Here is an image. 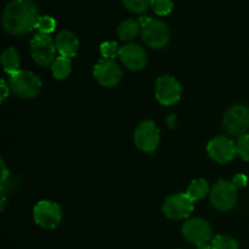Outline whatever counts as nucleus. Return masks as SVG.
Masks as SVG:
<instances>
[{"label": "nucleus", "instance_id": "obj_1", "mask_svg": "<svg viewBox=\"0 0 249 249\" xmlns=\"http://www.w3.org/2000/svg\"><path fill=\"white\" fill-rule=\"evenodd\" d=\"M38 6L32 0H11L2 14V27L12 36H22L36 28L39 18Z\"/></svg>", "mask_w": 249, "mask_h": 249}, {"label": "nucleus", "instance_id": "obj_2", "mask_svg": "<svg viewBox=\"0 0 249 249\" xmlns=\"http://www.w3.org/2000/svg\"><path fill=\"white\" fill-rule=\"evenodd\" d=\"M142 39L152 49H162L169 43L170 32L163 21L150 16H142L139 19Z\"/></svg>", "mask_w": 249, "mask_h": 249}, {"label": "nucleus", "instance_id": "obj_3", "mask_svg": "<svg viewBox=\"0 0 249 249\" xmlns=\"http://www.w3.org/2000/svg\"><path fill=\"white\" fill-rule=\"evenodd\" d=\"M10 88L16 96L32 99L40 92L41 80L34 73L18 71L10 75Z\"/></svg>", "mask_w": 249, "mask_h": 249}, {"label": "nucleus", "instance_id": "obj_4", "mask_svg": "<svg viewBox=\"0 0 249 249\" xmlns=\"http://www.w3.org/2000/svg\"><path fill=\"white\" fill-rule=\"evenodd\" d=\"M237 187L232 181L219 180L211 191V202L221 212L231 211L237 203Z\"/></svg>", "mask_w": 249, "mask_h": 249}, {"label": "nucleus", "instance_id": "obj_5", "mask_svg": "<svg viewBox=\"0 0 249 249\" xmlns=\"http://www.w3.org/2000/svg\"><path fill=\"white\" fill-rule=\"evenodd\" d=\"M33 218L36 225L43 229L53 230L62 220V211L57 203L51 201H40L33 209Z\"/></svg>", "mask_w": 249, "mask_h": 249}, {"label": "nucleus", "instance_id": "obj_6", "mask_svg": "<svg viewBox=\"0 0 249 249\" xmlns=\"http://www.w3.org/2000/svg\"><path fill=\"white\" fill-rule=\"evenodd\" d=\"M31 53L38 65L46 67L55 61L56 44L48 34L38 33L31 40Z\"/></svg>", "mask_w": 249, "mask_h": 249}, {"label": "nucleus", "instance_id": "obj_7", "mask_svg": "<svg viewBox=\"0 0 249 249\" xmlns=\"http://www.w3.org/2000/svg\"><path fill=\"white\" fill-rule=\"evenodd\" d=\"M224 128L231 135L242 136L249 129V108L242 105L230 107L224 116Z\"/></svg>", "mask_w": 249, "mask_h": 249}, {"label": "nucleus", "instance_id": "obj_8", "mask_svg": "<svg viewBox=\"0 0 249 249\" xmlns=\"http://www.w3.org/2000/svg\"><path fill=\"white\" fill-rule=\"evenodd\" d=\"M135 145L143 152H153L160 145V129L155 122H142L134 134Z\"/></svg>", "mask_w": 249, "mask_h": 249}, {"label": "nucleus", "instance_id": "obj_9", "mask_svg": "<svg viewBox=\"0 0 249 249\" xmlns=\"http://www.w3.org/2000/svg\"><path fill=\"white\" fill-rule=\"evenodd\" d=\"M182 235L189 242L198 247L207 245L212 240V229L204 219L192 218L189 219L182 226Z\"/></svg>", "mask_w": 249, "mask_h": 249}, {"label": "nucleus", "instance_id": "obj_10", "mask_svg": "<svg viewBox=\"0 0 249 249\" xmlns=\"http://www.w3.org/2000/svg\"><path fill=\"white\" fill-rule=\"evenodd\" d=\"M156 97L164 106L177 104L181 97V85L172 75H162L156 83Z\"/></svg>", "mask_w": 249, "mask_h": 249}, {"label": "nucleus", "instance_id": "obj_11", "mask_svg": "<svg viewBox=\"0 0 249 249\" xmlns=\"http://www.w3.org/2000/svg\"><path fill=\"white\" fill-rule=\"evenodd\" d=\"M194 211V201L186 194H177L167 197L163 204V212L169 219L189 218Z\"/></svg>", "mask_w": 249, "mask_h": 249}, {"label": "nucleus", "instance_id": "obj_12", "mask_svg": "<svg viewBox=\"0 0 249 249\" xmlns=\"http://www.w3.org/2000/svg\"><path fill=\"white\" fill-rule=\"evenodd\" d=\"M207 151H208V155L212 160L221 163V164L231 162L237 153L236 143H233L232 140L225 138V136H218V138L209 141Z\"/></svg>", "mask_w": 249, "mask_h": 249}, {"label": "nucleus", "instance_id": "obj_13", "mask_svg": "<svg viewBox=\"0 0 249 249\" xmlns=\"http://www.w3.org/2000/svg\"><path fill=\"white\" fill-rule=\"evenodd\" d=\"M94 75L97 82L107 88L116 87L122 79V70L113 60H101L94 67Z\"/></svg>", "mask_w": 249, "mask_h": 249}, {"label": "nucleus", "instance_id": "obj_14", "mask_svg": "<svg viewBox=\"0 0 249 249\" xmlns=\"http://www.w3.org/2000/svg\"><path fill=\"white\" fill-rule=\"evenodd\" d=\"M119 57L122 62L131 71H140L145 67L147 56L145 50L139 44L129 43L122 46L119 51Z\"/></svg>", "mask_w": 249, "mask_h": 249}, {"label": "nucleus", "instance_id": "obj_15", "mask_svg": "<svg viewBox=\"0 0 249 249\" xmlns=\"http://www.w3.org/2000/svg\"><path fill=\"white\" fill-rule=\"evenodd\" d=\"M56 50L58 51L60 56L63 57H74L77 55L79 41L74 33L70 31H62L56 36Z\"/></svg>", "mask_w": 249, "mask_h": 249}, {"label": "nucleus", "instance_id": "obj_16", "mask_svg": "<svg viewBox=\"0 0 249 249\" xmlns=\"http://www.w3.org/2000/svg\"><path fill=\"white\" fill-rule=\"evenodd\" d=\"M1 65L4 71L9 75L15 74L19 70V55L18 51L15 48H9L2 51L1 53Z\"/></svg>", "mask_w": 249, "mask_h": 249}, {"label": "nucleus", "instance_id": "obj_17", "mask_svg": "<svg viewBox=\"0 0 249 249\" xmlns=\"http://www.w3.org/2000/svg\"><path fill=\"white\" fill-rule=\"evenodd\" d=\"M141 32V27L139 22L133 18H126L119 24L118 27V36L124 41H130L138 36Z\"/></svg>", "mask_w": 249, "mask_h": 249}, {"label": "nucleus", "instance_id": "obj_18", "mask_svg": "<svg viewBox=\"0 0 249 249\" xmlns=\"http://www.w3.org/2000/svg\"><path fill=\"white\" fill-rule=\"evenodd\" d=\"M207 194H209V185L204 179L194 180L186 191L187 196L194 202L202 199L204 196H207Z\"/></svg>", "mask_w": 249, "mask_h": 249}, {"label": "nucleus", "instance_id": "obj_19", "mask_svg": "<svg viewBox=\"0 0 249 249\" xmlns=\"http://www.w3.org/2000/svg\"><path fill=\"white\" fill-rule=\"evenodd\" d=\"M51 71H53V74L56 79H65L72 72L71 58L58 56L57 58H55L53 65H51Z\"/></svg>", "mask_w": 249, "mask_h": 249}, {"label": "nucleus", "instance_id": "obj_20", "mask_svg": "<svg viewBox=\"0 0 249 249\" xmlns=\"http://www.w3.org/2000/svg\"><path fill=\"white\" fill-rule=\"evenodd\" d=\"M212 248L213 249H238V243L231 236L218 235L212 241Z\"/></svg>", "mask_w": 249, "mask_h": 249}, {"label": "nucleus", "instance_id": "obj_21", "mask_svg": "<svg viewBox=\"0 0 249 249\" xmlns=\"http://www.w3.org/2000/svg\"><path fill=\"white\" fill-rule=\"evenodd\" d=\"M124 6L134 14H142L151 6L152 0H122Z\"/></svg>", "mask_w": 249, "mask_h": 249}, {"label": "nucleus", "instance_id": "obj_22", "mask_svg": "<svg viewBox=\"0 0 249 249\" xmlns=\"http://www.w3.org/2000/svg\"><path fill=\"white\" fill-rule=\"evenodd\" d=\"M56 21L51 16H40L36 24V29H38L41 34H50L55 31Z\"/></svg>", "mask_w": 249, "mask_h": 249}, {"label": "nucleus", "instance_id": "obj_23", "mask_svg": "<svg viewBox=\"0 0 249 249\" xmlns=\"http://www.w3.org/2000/svg\"><path fill=\"white\" fill-rule=\"evenodd\" d=\"M100 51H101V55L104 56V58H106V60H113L117 56H119L121 48H119L116 41H105L100 46Z\"/></svg>", "mask_w": 249, "mask_h": 249}, {"label": "nucleus", "instance_id": "obj_24", "mask_svg": "<svg viewBox=\"0 0 249 249\" xmlns=\"http://www.w3.org/2000/svg\"><path fill=\"white\" fill-rule=\"evenodd\" d=\"M151 7L157 15L165 16L173 11L174 4H173V0H152Z\"/></svg>", "mask_w": 249, "mask_h": 249}, {"label": "nucleus", "instance_id": "obj_25", "mask_svg": "<svg viewBox=\"0 0 249 249\" xmlns=\"http://www.w3.org/2000/svg\"><path fill=\"white\" fill-rule=\"evenodd\" d=\"M236 150L243 160L249 162V134L240 136L237 143H236Z\"/></svg>", "mask_w": 249, "mask_h": 249}, {"label": "nucleus", "instance_id": "obj_26", "mask_svg": "<svg viewBox=\"0 0 249 249\" xmlns=\"http://www.w3.org/2000/svg\"><path fill=\"white\" fill-rule=\"evenodd\" d=\"M232 182L235 184V186L237 187V189H240V187L246 186V184H247V178H246L243 174H238L233 178Z\"/></svg>", "mask_w": 249, "mask_h": 249}, {"label": "nucleus", "instance_id": "obj_27", "mask_svg": "<svg viewBox=\"0 0 249 249\" xmlns=\"http://www.w3.org/2000/svg\"><path fill=\"white\" fill-rule=\"evenodd\" d=\"M1 186H4L5 184H6V181H7V179H9V177H10V173L7 172V169H6V165H5V163H4V160H1Z\"/></svg>", "mask_w": 249, "mask_h": 249}, {"label": "nucleus", "instance_id": "obj_28", "mask_svg": "<svg viewBox=\"0 0 249 249\" xmlns=\"http://www.w3.org/2000/svg\"><path fill=\"white\" fill-rule=\"evenodd\" d=\"M1 102H4L6 100V97L9 96V92H10V88L7 87L5 80H1Z\"/></svg>", "mask_w": 249, "mask_h": 249}, {"label": "nucleus", "instance_id": "obj_29", "mask_svg": "<svg viewBox=\"0 0 249 249\" xmlns=\"http://www.w3.org/2000/svg\"><path fill=\"white\" fill-rule=\"evenodd\" d=\"M197 249H213L212 248V246H208V245H202V246H198Z\"/></svg>", "mask_w": 249, "mask_h": 249}]
</instances>
